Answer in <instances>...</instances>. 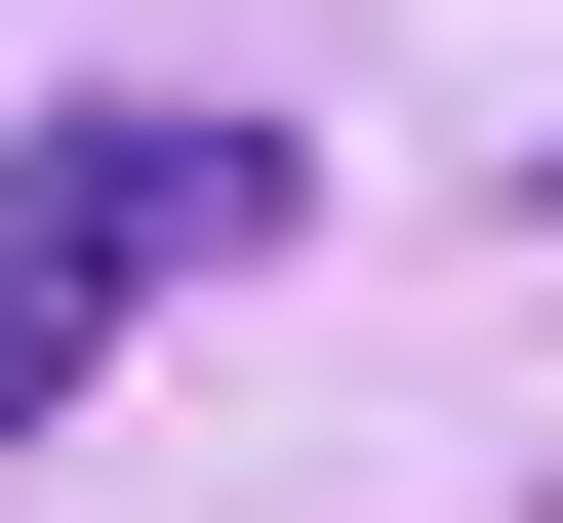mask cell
Masks as SVG:
<instances>
[{
  "instance_id": "6da1fadb",
  "label": "cell",
  "mask_w": 563,
  "mask_h": 523,
  "mask_svg": "<svg viewBox=\"0 0 563 523\" xmlns=\"http://www.w3.org/2000/svg\"><path fill=\"white\" fill-rule=\"evenodd\" d=\"M242 242H322V162H282V121H201V81L41 121V162H0V443L81 403V362L162 323V282H242Z\"/></svg>"
}]
</instances>
